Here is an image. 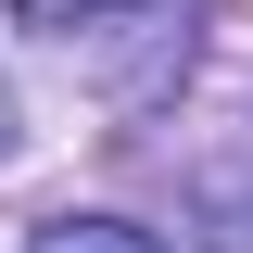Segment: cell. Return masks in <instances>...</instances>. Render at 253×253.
I'll return each mask as SVG.
<instances>
[{
  "label": "cell",
  "instance_id": "1",
  "mask_svg": "<svg viewBox=\"0 0 253 253\" xmlns=\"http://www.w3.org/2000/svg\"><path fill=\"white\" fill-rule=\"evenodd\" d=\"M26 253H165V228H139V215H38Z\"/></svg>",
  "mask_w": 253,
  "mask_h": 253
},
{
  "label": "cell",
  "instance_id": "3",
  "mask_svg": "<svg viewBox=\"0 0 253 253\" xmlns=\"http://www.w3.org/2000/svg\"><path fill=\"white\" fill-rule=\"evenodd\" d=\"M13 139H26V126H13V76H0V152H13Z\"/></svg>",
  "mask_w": 253,
  "mask_h": 253
},
{
  "label": "cell",
  "instance_id": "2",
  "mask_svg": "<svg viewBox=\"0 0 253 253\" xmlns=\"http://www.w3.org/2000/svg\"><path fill=\"white\" fill-rule=\"evenodd\" d=\"M26 26H101V13H126V0H13Z\"/></svg>",
  "mask_w": 253,
  "mask_h": 253
}]
</instances>
